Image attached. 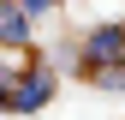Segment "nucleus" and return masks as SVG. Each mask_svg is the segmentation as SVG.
Listing matches in <instances>:
<instances>
[{"label":"nucleus","mask_w":125,"mask_h":120,"mask_svg":"<svg viewBox=\"0 0 125 120\" xmlns=\"http://www.w3.org/2000/svg\"><path fill=\"white\" fill-rule=\"evenodd\" d=\"M54 90H60V66H48V60H42V66L30 72V78H24L18 90H12L6 114H30V120H36V114H42V108L54 102Z\"/></svg>","instance_id":"f03ea898"},{"label":"nucleus","mask_w":125,"mask_h":120,"mask_svg":"<svg viewBox=\"0 0 125 120\" xmlns=\"http://www.w3.org/2000/svg\"><path fill=\"white\" fill-rule=\"evenodd\" d=\"M77 66H83V78H89V72H101V66H125V18L89 24L83 42H77Z\"/></svg>","instance_id":"f257e3e1"},{"label":"nucleus","mask_w":125,"mask_h":120,"mask_svg":"<svg viewBox=\"0 0 125 120\" xmlns=\"http://www.w3.org/2000/svg\"><path fill=\"white\" fill-rule=\"evenodd\" d=\"M18 6L30 12V18H36V12H54V6H60V0H18Z\"/></svg>","instance_id":"20e7f679"},{"label":"nucleus","mask_w":125,"mask_h":120,"mask_svg":"<svg viewBox=\"0 0 125 120\" xmlns=\"http://www.w3.org/2000/svg\"><path fill=\"white\" fill-rule=\"evenodd\" d=\"M0 42L6 48H30V12L18 0H0Z\"/></svg>","instance_id":"7ed1b4c3"}]
</instances>
